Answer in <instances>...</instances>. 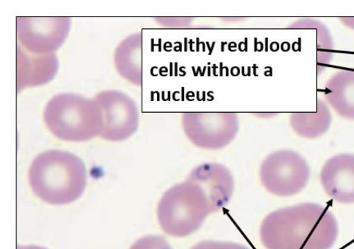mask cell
<instances>
[{"label":"cell","mask_w":354,"mask_h":249,"mask_svg":"<svg viewBox=\"0 0 354 249\" xmlns=\"http://www.w3.org/2000/svg\"><path fill=\"white\" fill-rule=\"evenodd\" d=\"M338 234L335 214L314 203L279 208L264 218L260 228L267 249H330Z\"/></svg>","instance_id":"1"},{"label":"cell","mask_w":354,"mask_h":249,"mask_svg":"<svg viewBox=\"0 0 354 249\" xmlns=\"http://www.w3.org/2000/svg\"><path fill=\"white\" fill-rule=\"evenodd\" d=\"M29 181L32 192L45 203L70 204L80 199L85 190L86 166L71 152L46 151L32 160Z\"/></svg>","instance_id":"2"},{"label":"cell","mask_w":354,"mask_h":249,"mask_svg":"<svg viewBox=\"0 0 354 249\" xmlns=\"http://www.w3.org/2000/svg\"><path fill=\"white\" fill-rule=\"evenodd\" d=\"M45 124L54 136L70 141L84 142L100 136L103 116L97 100L74 93H60L46 105Z\"/></svg>","instance_id":"3"},{"label":"cell","mask_w":354,"mask_h":249,"mask_svg":"<svg viewBox=\"0 0 354 249\" xmlns=\"http://www.w3.org/2000/svg\"><path fill=\"white\" fill-rule=\"evenodd\" d=\"M213 213L205 193L187 179L163 194L158 206L162 231L176 238L187 237L198 231Z\"/></svg>","instance_id":"4"},{"label":"cell","mask_w":354,"mask_h":249,"mask_svg":"<svg viewBox=\"0 0 354 249\" xmlns=\"http://www.w3.org/2000/svg\"><path fill=\"white\" fill-rule=\"evenodd\" d=\"M310 167L301 154L292 150L272 153L260 170L266 190L278 197H291L302 192L309 183Z\"/></svg>","instance_id":"5"},{"label":"cell","mask_w":354,"mask_h":249,"mask_svg":"<svg viewBox=\"0 0 354 249\" xmlns=\"http://www.w3.org/2000/svg\"><path fill=\"white\" fill-rule=\"evenodd\" d=\"M71 23L68 17H18V42L35 55H51L65 43Z\"/></svg>","instance_id":"6"},{"label":"cell","mask_w":354,"mask_h":249,"mask_svg":"<svg viewBox=\"0 0 354 249\" xmlns=\"http://www.w3.org/2000/svg\"><path fill=\"white\" fill-rule=\"evenodd\" d=\"M183 127L196 147L215 150L234 140L239 130V120L234 113H185Z\"/></svg>","instance_id":"7"},{"label":"cell","mask_w":354,"mask_h":249,"mask_svg":"<svg viewBox=\"0 0 354 249\" xmlns=\"http://www.w3.org/2000/svg\"><path fill=\"white\" fill-rule=\"evenodd\" d=\"M103 116L100 137L110 141H122L138 131L139 112L134 100L124 92L109 90L94 98Z\"/></svg>","instance_id":"8"},{"label":"cell","mask_w":354,"mask_h":249,"mask_svg":"<svg viewBox=\"0 0 354 249\" xmlns=\"http://www.w3.org/2000/svg\"><path fill=\"white\" fill-rule=\"evenodd\" d=\"M319 179L324 192L340 204H354V154H337L326 161Z\"/></svg>","instance_id":"9"},{"label":"cell","mask_w":354,"mask_h":249,"mask_svg":"<svg viewBox=\"0 0 354 249\" xmlns=\"http://www.w3.org/2000/svg\"><path fill=\"white\" fill-rule=\"evenodd\" d=\"M187 180L198 185L209 201L214 213L225 207L234 193L233 174L220 164H203L194 168Z\"/></svg>","instance_id":"10"},{"label":"cell","mask_w":354,"mask_h":249,"mask_svg":"<svg viewBox=\"0 0 354 249\" xmlns=\"http://www.w3.org/2000/svg\"><path fill=\"white\" fill-rule=\"evenodd\" d=\"M17 91L48 84L56 77L59 60L56 55H35L19 44L17 53Z\"/></svg>","instance_id":"11"},{"label":"cell","mask_w":354,"mask_h":249,"mask_svg":"<svg viewBox=\"0 0 354 249\" xmlns=\"http://www.w3.org/2000/svg\"><path fill=\"white\" fill-rule=\"evenodd\" d=\"M324 96L338 116L354 120V71L333 74L326 83Z\"/></svg>","instance_id":"12"},{"label":"cell","mask_w":354,"mask_h":249,"mask_svg":"<svg viewBox=\"0 0 354 249\" xmlns=\"http://www.w3.org/2000/svg\"><path fill=\"white\" fill-rule=\"evenodd\" d=\"M142 35L135 33L125 38L115 49L114 63L120 75L134 85L142 84Z\"/></svg>","instance_id":"13"},{"label":"cell","mask_w":354,"mask_h":249,"mask_svg":"<svg viewBox=\"0 0 354 249\" xmlns=\"http://www.w3.org/2000/svg\"><path fill=\"white\" fill-rule=\"evenodd\" d=\"M290 125L299 136L315 139L328 131L332 122V116L328 104L318 99L317 110L310 113H292Z\"/></svg>","instance_id":"14"},{"label":"cell","mask_w":354,"mask_h":249,"mask_svg":"<svg viewBox=\"0 0 354 249\" xmlns=\"http://www.w3.org/2000/svg\"><path fill=\"white\" fill-rule=\"evenodd\" d=\"M308 23L318 30V63L328 64L330 62L333 56V42L330 32L321 22L316 20H308Z\"/></svg>","instance_id":"15"},{"label":"cell","mask_w":354,"mask_h":249,"mask_svg":"<svg viewBox=\"0 0 354 249\" xmlns=\"http://www.w3.org/2000/svg\"><path fill=\"white\" fill-rule=\"evenodd\" d=\"M131 249H173L169 242L160 235H147L131 246Z\"/></svg>","instance_id":"16"},{"label":"cell","mask_w":354,"mask_h":249,"mask_svg":"<svg viewBox=\"0 0 354 249\" xmlns=\"http://www.w3.org/2000/svg\"><path fill=\"white\" fill-rule=\"evenodd\" d=\"M244 245L233 241L206 240L196 243L190 249H248Z\"/></svg>","instance_id":"17"},{"label":"cell","mask_w":354,"mask_h":249,"mask_svg":"<svg viewBox=\"0 0 354 249\" xmlns=\"http://www.w3.org/2000/svg\"><path fill=\"white\" fill-rule=\"evenodd\" d=\"M339 20L346 28L354 30V17H340Z\"/></svg>","instance_id":"18"},{"label":"cell","mask_w":354,"mask_h":249,"mask_svg":"<svg viewBox=\"0 0 354 249\" xmlns=\"http://www.w3.org/2000/svg\"><path fill=\"white\" fill-rule=\"evenodd\" d=\"M17 249H46L44 247H39L36 246H20L17 247Z\"/></svg>","instance_id":"19"}]
</instances>
